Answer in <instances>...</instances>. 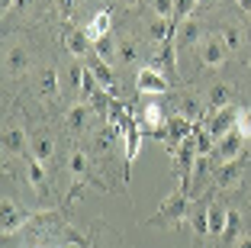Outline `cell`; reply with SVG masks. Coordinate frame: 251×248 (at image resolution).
I'll return each mask as SVG.
<instances>
[{"mask_svg": "<svg viewBox=\"0 0 251 248\" xmlns=\"http://www.w3.org/2000/svg\"><path fill=\"white\" fill-rule=\"evenodd\" d=\"M3 148H7L10 155H20L23 148H26V136H23L20 126H7V129H3Z\"/></svg>", "mask_w": 251, "mask_h": 248, "instance_id": "17", "label": "cell"}, {"mask_svg": "<svg viewBox=\"0 0 251 248\" xmlns=\"http://www.w3.org/2000/svg\"><path fill=\"white\" fill-rule=\"evenodd\" d=\"M190 222H193V229H197L200 235H209V213H206V210L193 213V219H190Z\"/></svg>", "mask_w": 251, "mask_h": 248, "instance_id": "26", "label": "cell"}, {"mask_svg": "<svg viewBox=\"0 0 251 248\" xmlns=\"http://www.w3.org/2000/svg\"><path fill=\"white\" fill-rule=\"evenodd\" d=\"M3 61H7V71L10 74H26L32 68V55L23 49V45H10V49H7V58H3Z\"/></svg>", "mask_w": 251, "mask_h": 248, "instance_id": "8", "label": "cell"}, {"mask_svg": "<svg viewBox=\"0 0 251 248\" xmlns=\"http://www.w3.org/2000/svg\"><path fill=\"white\" fill-rule=\"evenodd\" d=\"M206 213H209V235H222L226 232V222H229V210L219 203H209Z\"/></svg>", "mask_w": 251, "mask_h": 248, "instance_id": "16", "label": "cell"}, {"mask_svg": "<svg viewBox=\"0 0 251 248\" xmlns=\"http://www.w3.org/2000/svg\"><path fill=\"white\" fill-rule=\"evenodd\" d=\"M68 171H71V174L77 177L81 184H94V187L106 190V184L100 181V177H94V174H90V161H87V155H84L81 148H74V152H71V161H68Z\"/></svg>", "mask_w": 251, "mask_h": 248, "instance_id": "4", "label": "cell"}, {"mask_svg": "<svg viewBox=\"0 0 251 248\" xmlns=\"http://www.w3.org/2000/svg\"><path fill=\"white\" fill-rule=\"evenodd\" d=\"M242 136H238V129H232L229 136H222L219 139V145H216V152H213V158L219 161V165H226V161H235L238 158V152H242Z\"/></svg>", "mask_w": 251, "mask_h": 248, "instance_id": "6", "label": "cell"}, {"mask_svg": "<svg viewBox=\"0 0 251 248\" xmlns=\"http://www.w3.org/2000/svg\"><path fill=\"white\" fill-rule=\"evenodd\" d=\"M58 10H61V16H71V10H74V0H58Z\"/></svg>", "mask_w": 251, "mask_h": 248, "instance_id": "28", "label": "cell"}, {"mask_svg": "<svg viewBox=\"0 0 251 248\" xmlns=\"http://www.w3.org/2000/svg\"><path fill=\"white\" fill-rule=\"evenodd\" d=\"M238 181H242V158H235V161H226V165H219V171H216V187H219V190H229V187H235Z\"/></svg>", "mask_w": 251, "mask_h": 248, "instance_id": "9", "label": "cell"}, {"mask_svg": "<svg viewBox=\"0 0 251 248\" xmlns=\"http://www.w3.org/2000/svg\"><path fill=\"white\" fill-rule=\"evenodd\" d=\"M226 42L219 39V32H213V36H203V42H200V58H203V65L206 68H219L222 61H226Z\"/></svg>", "mask_w": 251, "mask_h": 248, "instance_id": "3", "label": "cell"}, {"mask_svg": "<svg viewBox=\"0 0 251 248\" xmlns=\"http://www.w3.org/2000/svg\"><path fill=\"white\" fill-rule=\"evenodd\" d=\"M174 23V20H171ZM174 36H177V45L184 49V45H200L203 42V26H200L197 20H190V23H174Z\"/></svg>", "mask_w": 251, "mask_h": 248, "instance_id": "7", "label": "cell"}, {"mask_svg": "<svg viewBox=\"0 0 251 248\" xmlns=\"http://www.w3.org/2000/svg\"><path fill=\"white\" fill-rule=\"evenodd\" d=\"M187 219V184L177 181V190L161 203V210L148 219V226H180Z\"/></svg>", "mask_w": 251, "mask_h": 248, "instance_id": "1", "label": "cell"}, {"mask_svg": "<svg viewBox=\"0 0 251 248\" xmlns=\"http://www.w3.org/2000/svg\"><path fill=\"white\" fill-rule=\"evenodd\" d=\"M29 184L45 193V161H36V158L29 161Z\"/></svg>", "mask_w": 251, "mask_h": 248, "instance_id": "21", "label": "cell"}, {"mask_svg": "<svg viewBox=\"0 0 251 248\" xmlns=\"http://www.w3.org/2000/svg\"><path fill=\"white\" fill-rule=\"evenodd\" d=\"M65 39H68V52H71V55H77V58H81V55H87V52L94 49L84 29H68Z\"/></svg>", "mask_w": 251, "mask_h": 248, "instance_id": "14", "label": "cell"}, {"mask_svg": "<svg viewBox=\"0 0 251 248\" xmlns=\"http://www.w3.org/2000/svg\"><path fill=\"white\" fill-rule=\"evenodd\" d=\"M90 123V107L87 103H74L71 110H68V129L71 132H84Z\"/></svg>", "mask_w": 251, "mask_h": 248, "instance_id": "13", "label": "cell"}, {"mask_svg": "<svg viewBox=\"0 0 251 248\" xmlns=\"http://www.w3.org/2000/svg\"><path fill=\"white\" fill-rule=\"evenodd\" d=\"M29 148H32V158L36 161H49L52 158V152H55V142H52V136L49 132H32L29 136Z\"/></svg>", "mask_w": 251, "mask_h": 248, "instance_id": "11", "label": "cell"}, {"mask_svg": "<svg viewBox=\"0 0 251 248\" xmlns=\"http://www.w3.org/2000/svg\"><path fill=\"white\" fill-rule=\"evenodd\" d=\"M110 23H113V16H110V10H100V13L94 16V20L87 23V39H90V45H97L100 39H106L110 36Z\"/></svg>", "mask_w": 251, "mask_h": 248, "instance_id": "10", "label": "cell"}, {"mask_svg": "<svg viewBox=\"0 0 251 248\" xmlns=\"http://www.w3.org/2000/svg\"><path fill=\"white\" fill-rule=\"evenodd\" d=\"M219 39L226 42V49H229V52L242 49V29H235V26H222V29H219Z\"/></svg>", "mask_w": 251, "mask_h": 248, "instance_id": "22", "label": "cell"}, {"mask_svg": "<svg viewBox=\"0 0 251 248\" xmlns=\"http://www.w3.org/2000/svg\"><path fill=\"white\" fill-rule=\"evenodd\" d=\"M235 3H238V7L245 10V13H251V0H235Z\"/></svg>", "mask_w": 251, "mask_h": 248, "instance_id": "29", "label": "cell"}, {"mask_svg": "<svg viewBox=\"0 0 251 248\" xmlns=\"http://www.w3.org/2000/svg\"><path fill=\"white\" fill-rule=\"evenodd\" d=\"M39 90H42L45 100L58 94V81H55V71H52V68H45V71L39 74Z\"/></svg>", "mask_w": 251, "mask_h": 248, "instance_id": "20", "label": "cell"}, {"mask_svg": "<svg viewBox=\"0 0 251 248\" xmlns=\"http://www.w3.org/2000/svg\"><path fill=\"white\" fill-rule=\"evenodd\" d=\"M135 87H139V94H164L168 81H164V74H158V68H142L135 78Z\"/></svg>", "mask_w": 251, "mask_h": 248, "instance_id": "5", "label": "cell"}, {"mask_svg": "<svg viewBox=\"0 0 251 248\" xmlns=\"http://www.w3.org/2000/svg\"><path fill=\"white\" fill-rule=\"evenodd\" d=\"M123 3H126V7H129V10H135V7H139V3H142V0H123Z\"/></svg>", "mask_w": 251, "mask_h": 248, "instance_id": "30", "label": "cell"}, {"mask_svg": "<svg viewBox=\"0 0 251 248\" xmlns=\"http://www.w3.org/2000/svg\"><path fill=\"white\" fill-rule=\"evenodd\" d=\"M197 3H213V0H197Z\"/></svg>", "mask_w": 251, "mask_h": 248, "instance_id": "32", "label": "cell"}, {"mask_svg": "<svg viewBox=\"0 0 251 248\" xmlns=\"http://www.w3.org/2000/svg\"><path fill=\"white\" fill-rule=\"evenodd\" d=\"M90 71L97 74L100 87H103L110 97H116V94H119V84H116V78H113V71L106 68V61H103V58H97V55H94V61H90Z\"/></svg>", "mask_w": 251, "mask_h": 248, "instance_id": "12", "label": "cell"}, {"mask_svg": "<svg viewBox=\"0 0 251 248\" xmlns=\"http://www.w3.org/2000/svg\"><path fill=\"white\" fill-rule=\"evenodd\" d=\"M229 100H232V87L229 84H216V87L209 90V110H216V113L229 107Z\"/></svg>", "mask_w": 251, "mask_h": 248, "instance_id": "18", "label": "cell"}, {"mask_svg": "<svg viewBox=\"0 0 251 248\" xmlns=\"http://www.w3.org/2000/svg\"><path fill=\"white\" fill-rule=\"evenodd\" d=\"M151 7H155V16H161V20H174L177 3H174V0H151Z\"/></svg>", "mask_w": 251, "mask_h": 248, "instance_id": "25", "label": "cell"}, {"mask_svg": "<svg viewBox=\"0 0 251 248\" xmlns=\"http://www.w3.org/2000/svg\"><path fill=\"white\" fill-rule=\"evenodd\" d=\"M235 129H238V136H242L245 142H251V116H248V113H242V116H238V126H235Z\"/></svg>", "mask_w": 251, "mask_h": 248, "instance_id": "27", "label": "cell"}, {"mask_svg": "<svg viewBox=\"0 0 251 248\" xmlns=\"http://www.w3.org/2000/svg\"><path fill=\"white\" fill-rule=\"evenodd\" d=\"M238 116H242V110H235V107H226V110H219V113H216V116L206 123V132L213 136L216 142H219L222 136H229V132L238 126Z\"/></svg>", "mask_w": 251, "mask_h": 248, "instance_id": "2", "label": "cell"}, {"mask_svg": "<svg viewBox=\"0 0 251 248\" xmlns=\"http://www.w3.org/2000/svg\"><path fill=\"white\" fill-rule=\"evenodd\" d=\"M238 248H251V239H238Z\"/></svg>", "mask_w": 251, "mask_h": 248, "instance_id": "31", "label": "cell"}, {"mask_svg": "<svg viewBox=\"0 0 251 248\" xmlns=\"http://www.w3.org/2000/svg\"><path fill=\"white\" fill-rule=\"evenodd\" d=\"M0 213H3V235L16 232V229H20V222H23V216H20V210H16V203H13L10 197H3V203H0Z\"/></svg>", "mask_w": 251, "mask_h": 248, "instance_id": "15", "label": "cell"}, {"mask_svg": "<svg viewBox=\"0 0 251 248\" xmlns=\"http://www.w3.org/2000/svg\"><path fill=\"white\" fill-rule=\"evenodd\" d=\"M116 58L123 61V65H135V58H139V42H135V39L116 42Z\"/></svg>", "mask_w": 251, "mask_h": 248, "instance_id": "19", "label": "cell"}, {"mask_svg": "<svg viewBox=\"0 0 251 248\" xmlns=\"http://www.w3.org/2000/svg\"><path fill=\"white\" fill-rule=\"evenodd\" d=\"M238 229H242V216H238L235 210H229V222H226L222 239H226V242H238Z\"/></svg>", "mask_w": 251, "mask_h": 248, "instance_id": "24", "label": "cell"}, {"mask_svg": "<svg viewBox=\"0 0 251 248\" xmlns=\"http://www.w3.org/2000/svg\"><path fill=\"white\" fill-rule=\"evenodd\" d=\"M94 55H97V58H103V61H113V58H116V42H113L110 36L100 39V42L94 45Z\"/></svg>", "mask_w": 251, "mask_h": 248, "instance_id": "23", "label": "cell"}]
</instances>
